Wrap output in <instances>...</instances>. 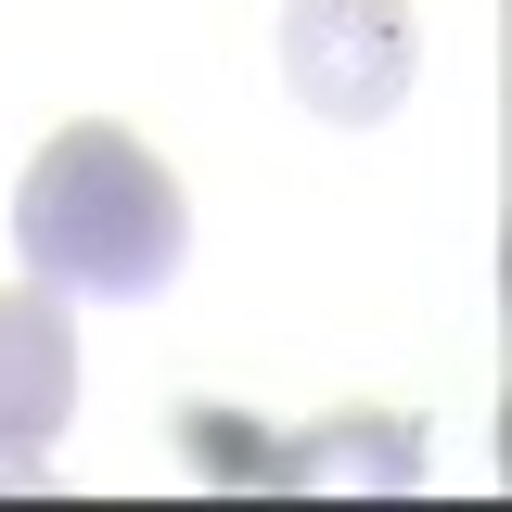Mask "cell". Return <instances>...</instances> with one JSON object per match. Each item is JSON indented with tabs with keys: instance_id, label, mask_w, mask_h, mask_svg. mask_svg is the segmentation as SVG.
<instances>
[{
	"instance_id": "obj_1",
	"label": "cell",
	"mask_w": 512,
	"mask_h": 512,
	"mask_svg": "<svg viewBox=\"0 0 512 512\" xmlns=\"http://www.w3.org/2000/svg\"><path fill=\"white\" fill-rule=\"evenodd\" d=\"M13 256L52 295H167L180 256H192V205L167 180V154H141L103 116H77L13 180Z\"/></svg>"
},
{
	"instance_id": "obj_2",
	"label": "cell",
	"mask_w": 512,
	"mask_h": 512,
	"mask_svg": "<svg viewBox=\"0 0 512 512\" xmlns=\"http://www.w3.org/2000/svg\"><path fill=\"white\" fill-rule=\"evenodd\" d=\"M410 0H282V90L320 128H384L410 103Z\"/></svg>"
},
{
	"instance_id": "obj_3",
	"label": "cell",
	"mask_w": 512,
	"mask_h": 512,
	"mask_svg": "<svg viewBox=\"0 0 512 512\" xmlns=\"http://www.w3.org/2000/svg\"><path fill=\"white\" fill-rule=\"evenodd\" d=\"M64 410H77V320H64L52 282H13L0 295V448L52 461Z\"/></svg>"
},
{
	"instance_id": "obj_4",
	"label": "cell",
	"mask_w": 512,
	"mask_h": 512,
	"mask_svg": "<svg viewBox=\"0 0 512 512\" xmlns=\"http://www.w3.org/2000/svg\"><path fill=\"white\" fill-rule=\"evenodd\" d=\"M256 474H282V487H346V474H372V487H410L423 474V448H410V423H320V436L295 448H256Z\"/></svg>"
},
{
	"instance_id": "obj_5",
	"label": "cell",
	"mask_w": 512,
	"mask_h": 512,
	"mask_svg": "<svg viewBox=\"0 0 512 512\" xmlns=\"http://www.w3.org/2000/svg\"><path fill=\"white\" fill-rule=\"evenodd\" d=\"M39 474H52V461H13V448H0V487H39Z\"/></svg>"
}]
</instances>
